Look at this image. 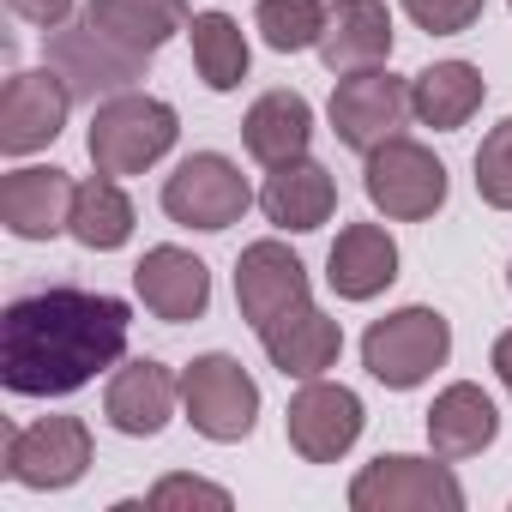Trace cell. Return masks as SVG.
I'll return each mask as SVG.
<instances>
[{"label":"cell","mask_w":512,"mask_h":512,"mask_svg":"<svg viewBox=\"0 0 512 512\" xmlns=\"http://www.w3.org/2000/svg\"><path fill=\"white\" fill-rule=\"evenodd\" d=\"M133 308L103 290L49 284L0 314V386L13 398H73L127 362Z\"/></svg>","instance_id":"6da1fadb"},{"label":"cell","mask_w":512,"mask_h":512,"mask_svg":"<svg viewBox=\"0 0 512 512\" xmlns=\"http://www.w3.org/2000/svg\"><path fill=\"white\" fill-rule=\"evenodd\" d=\"M181 139V115L175 103L151 97V91H121V97H103L91 109V133H85V151L103 175H145L157 169Z\"/></svg>","instance_id":"7a4b0ae2"},{"label":"cell","mask_w":512,"mask_h":512,"mask_svg":"<svg viewBox=\"0 0 512 512\" xmlns=\"http://www.w3.org/2000/svg\"><path fill=\"white\" fill-rule=\"evenodd\" d=\"M446 356H452V320L422 302L398 308L362 332V368L386 392H416L422 380H434V368H446Z\"/></svg>","instance_id":"3957f363"},{"label":"cell","mask_w":512,"mask_h":512,"mask_svg":"<svg viewBox=\"0 0 512 512\" xmlns=\"http://www.w3.org/2000/svg\"><path fill=\"white\" fill-rule=\"evenodd\" d=\"M43 61H49V67L67 79V91H73L79 103H91V109H97L103 97L133 91V85L145 79V67H151V55L115 43V37L97 31L85 13L67 19L61 31H43Z\"/></svg>","instance_id":"277c9868"},{"label":"cell","mask_w":512,"mask_h":512,"mask_svg":"<svg viewBox=\"0 0 512 512\" xmlns=\"http://www.w3.org/2000/svg\"><path fill=\"white\" fill-rule=\"evenodd\" d=\"M362 193L386 223H422L446 205V163L422 139L398 133L362 157Z\"/></svg>","instance_id":"5b68a950"},{"label":"cell","mask_w":512,"mask_h":512,"mask_svg":"<svg viewBox=\"0 0 512 512\" xmlns=\"http://www.w3.org/2000/svg\"><path fill=\"white\" fill-rule=\"evenodd\" d=\"M350 512H464V482L452 464L416 452H380L350 476Z\"/></svg>","instance_id":"8992f818"},{"label":"cell","mask_w":512,"mask_h":512,"mask_svg":"<svg viewBox=\"0 0 512 512\" xmlns=\"http://www.w3.org/2000/svg\"><path fill=\"white\" fill-rule=\"evenodd\" d=\"M181 410H187L193 434H205L217 446H235V440L253 434V422H260V380L223 350L193 356L181 368Z\"/></svg>","instance_id":"52a82bcc"},{"label":"cell","mask_w":512,"mask_h":512,"mask_svg":"<svg viewBox=\"0 0 512 512\" xmlns=\"http://www.w3.org/2000/svg\"><path fill=\"white\" fill-rule=\"evenodd\" d=\"M253 205V187L241 175V163H229L223 151H193L175 163V175L163 181V211L169 223L181 229H199V235H217L229 223H241Z\"/></svg>","instance_id":"ba28073f"},{"label":"cell","mask_w":512,"mask_h":512,"mask_svg":"<svg viewBox=\"0 0 512 512\" xmlns=\"http://www.w3.org/2000/svg\"><path fill=\"white\" fill-rule=\"evenodd\" d=\"M326 121L338 133V145L350 151H374L386 139L404 133L410 121V79H398L392 67H362V73H338L332 85V103H326Z\"/></svg>","instance_id":"9c48e42d"},{"label":"cell","mask_w":512,"mask_h":512,"mask_svg":"<svg viewBox=\"0 0 512 512\" xmlns=\"http://www.w3.org/2000/svg\"><path fill=\"white\" fill-rule=\"evenodd\" d=\"M85 470H91V428H85V416H43V422L7 434V482H19L31 494L73 488Z\"/></svg>","instance_id":"30bf717a"},{"label":"cell","mask_w":512,"mask_h":512,"mask_svg":"<svg viewBox=\"0 0 512 512\" xmlns=\"http://www.w3.org/2000/svg\"><path fill=\"white\" fill-rule=\"evenodd\" d=\"M362 428H368L362 398L344 380H326V374L320 380H302V392L284 410V434H290L296 458H308V464H338L362 440Z\"/></svg>","instance_id":"8fae6325"},{"label":"cell","mask_w":512,"mask_h":512,"mask_svg":"<svg viewBox=\"0 0 512 512\" xmlns=\"http://www.w3.org/2000/svg\"><path fill=\"white\" fill-rule=\"evenodd\" d=\"M73 103L79 97L67 91V79L49 61L13 73L7 91H0V151H7V157H31V151L55 145L67 115H73Z\"/></svg>","instance_id":"7c38bea8"},{"label":"cell","mask_w":512,"mask_h":512,"mask_svg":"<svg viewBox=\"0 0 512 512\" xmlns=\"http://www.w3.org/2000/svg\"><path fill=\"white\" fill-rule=\"evenodd\" d=\"M73 193L79 181L55 163H19L0 175V223L19 241H55L73 223Z\"/></svg>","instance_id":"4fadbf2b"},{"label":"cell","mask_w":512,"mask_h":512,"mask_svg":"<svg viewBox=\"0 0 512 512\" xmlns=\"http://www.w3.org/2000/svg\"><path fill=\"white\" fill-rule=\"evenodd\" d=\"M296 302H308V266L290 253V241H278V235L247 241L241 260H235V308H241V320L260 332L266 320H278Z\"/></svg>","instance_id":"5bb4252c"},{"label":"cell","mask_w":512,"mask_h":512,"mask_svg":"<svg viewBox=\"0 0 512 512\" xmlns=\"http://www.w3.org/2000/svg\"><path fill=\"white\" fill-rule=\"evenodd\" d=\"M175 410H181V374L163 368V362H151V356L121 362V368L109 374V386H103V416H109V428L127 434V440L163 434Z\"/></svg>","instance_id":"9a60e30c"},{"label":"cell","mask_w":512,"mask_h":512,"mask_svg":"<svg viewBox=\"0 0 512 512\" xmlns=\"http://www.w3.org/2000/svg\"><path fill=\"white\" fill-rule=\"evenodd\" d=\"M133 290H139V302H145L157 320L187 326V320H205V308H211V266L199 260V253L163 241V247H145V253H139Z\"/></svg>","instance_id":"2e32d148"},{"label":"cell","mask_w":512,"mask_h":512,"mask_svg":"<svg viewBox=\"0 0 512 512\" xmlns=\"http://www.w3.org/2000/svg\"><path fill=\"white\" fill-rule=\"evenodd\" d=\"M260 344H266V362L284 380H320L344 356V326L326 308H314V296H308V302L284 308L278 320H266L260 326Z\"/></svg>","instance_id":"e0dca14e"},{"label":"cell","mask_w":512,"mask_h":512,"mask_svg":"<svg viewBox=\"0 0 512 512\" xmlns=\"http://www.w3.org/2000/svg\"><path fill=\"white\" fill-rule=\"evenodd\" d=\"M326 284L338 302H374L398 284V241L386 223H344L326 253Z\"/></svg>","instance_id":"ac0fdd59"},{"label":"cell","mask_w":512,"mask_h":512,"mask_svg":"<svg viewBox=\"0 0 512 512\" xmlns=\"http://www.w3.org/2000/svg\"><path fill=\"white\" fill-rule=\"evenodd\" d=\"M260 211H266V223H278L284 235H314V229L332 223V211H338V181H332L326 163L296 157V163H284V169L266 175Z\"/></svg>","instance_id":"d6986e66"},{"label":"cell","mask_w":512,"mask_h":512,"mask_svg":"<svg viewBox=\"0 0 512 512\" xmlns=\"http://www.w3.org/2000/svg\"><path fill=\"white\" fill-rule=\"evenodd\" d=\"M392 43H398V31H392L386 0H332L320 61H326V73H362V67H386Z\"/></svg>","instance_id":"ffe728a7"},{"label":"cell","mask_w":512,"mask_h":512,"mask_svg":"<svg viewBox=\"0 0 512 512\" xmlns=\"http://www.w3.org/2000/svg\"><path fill=\"white\" fill-rule=\"evenodd\" d=\"M241 145H247L253 163H266V169H284V163L308 157V145H314V103L302 91L253 97V109L241 115Z\"/></svg>","instance_id":"44dd1931"},{"label":"cell","mask_w":512,"mask_h":512,"mask_svg":"<svg viewBox=\"0 0 512 512\" xmlns=\"http://www.w3.org/2000/svg\"><path fill=\"white\" fill-rule=\"evenodd\" d=\"M494 434H500V410H494V398L476 380H452L446 392H434V404H428V446L440 458H476V452L494 446Z\"/></svg>","instance_id":"7402d4cb"},{"label":"cell","mask_w":512,"mask_h":512,"mask_svg":"<svg viewBox=\"0 0 512 512\" xmlns=\"http://www.w3.org/2000/svg\"><path fill=\"white\" fill-rule=\"evenodd\" d=\"M482 97H488V79L470 61H434V67H422L410 79V115L422 127H434V133L470 127V115L482 109Z\"/></svg>","instance_id":"603a6c76"},{"label":"cell","mask_w":512,"mask_h":512,"mask_svg":"<svg viewBox=\"0 0 512 512\" xmlns=\"http://www.w3.org/2000/svg\"><path fill=\"white\" fill-rule=\"evenodd\" d=\"M85 19L97 31H109L115 43H127L139 55H157L169 37H181L193 25V7L187 0H91Z\"/></svg>","instance_id":"cb8c5ba5"},{"label":"cell","mask_w":512,"mask_h":512,"mask_svg":"<svg viewBox=\"0 0 512 512\" xmlns=\"http://www.w3.org/2000/svg\"><path fill=\"white\" fill-rule=\"evenodd\" d=\"M133 223H139V211H133L121 175H103V169H97L91 181H79V193H73V223H67V235H73L79 247L115 253V247L133 241Z\"/></svg>","instance_id":"d4e9b609"},{"label":"cell","mask_w":512,"mask_h":512,"mask_svg":"<svg viewBox=\"0 0 512 512\" xmlns=\"http://www.w3.org/2000/svg\"><path fill=\"white\" fill-rule=\"evenodd\" d=\"M187 37H193V67H199L205 91H241V79H247V67H253L247 31H241L229 13H193Z\"/></svg>","instance_id":"484cf974"},{"label":"cell","mask_w":512,"mask_h":512,"mask_svg":"<svg viewBox=\"0 0 512 512\" xmlns=\"http://www.w3.org/2000/svg\"><path fill=\"white\" fill-rule=\"evenodd\" d=\"M326 19H332L326 0H260V7H253V31L266 37V49H272V55L320 49Z\"/></svg>","instance_id":"4316f807"},{"label":"cell","mask_w":512,"mask_h":512,"mask_svg":"<svg viewBox=\"0 0 512 512\" xmlns=\"http://www.w3.org/2000/svg\"><path fill=\"white\" fill-rule=\"evenodd\" d=\"M476 193L494 211H512V115L500 127H488V139L476 145Z\"/></svg>","instance_id":"83f0119b"},{"label":"cell","mask_w":512,"mask_h":512,"mask_svg":"<svg viewBox=\"0 0 512 512\" xmlns=\"http://www.w3.org/2000/svg\"><path fill=\"white\" fill-rule=\"evenodd\" d=\"M398 7H404V19H410L416 31H428V37H464V31L482 19L488 0H398Z\"/></svg>","instance_id":"f1b7e54d"},{"label":"cell","mask_w":512,"mask_h":512,"mask_svg":"<svg viewBox=\"0 0 512 512\" xmlns=\"http://www.w3.org/2000/svg\"><path fill=\"white\" fill-rule=\"evenodd\" d=\"M145 506H157V512H175V506H211V512H229L235 494H229L223 482H205V476H163V482L145 494Z\"/></svg>","instance_id":"f546056e"},{"label":"cell","mask_w":512,"mask_h":512,"mask_svg":"<svg viewBox=\"0 0 512 512\" xmlns=\"http://www.w3.org/2000/svg\"><path fill=\"white\" fill-rule=\"evenodd\" d=\"M7 7H13L25 25H37V31H61V25L73 19V0H7Z\"/></svg>","instance_id":"4dcf8cb0"},{"label":"cell","mask_w":512,"mask_h":512,"mask_svg":"<svg viewBox=\"0 0 512 512\" xmlns=\"http://www.w3.org/2000/svg\"><path fill=\"white\" fill-rule=\"evenodd\" d=\"M488 368H494V380L512 392V332H500V338H494V350H488Z\"/></svg>","instance_id":"1f68e13d"},{"label":"cell","mask_w":512,"mask_h":512,"mask_svg":"<svg viewBox=\"0 0 512 512\" xmlns=\"http://www.w3.org/2000/svg\"><path fill=\"white\" fill-rule=\"evenodd\" d=\"M506 290H512V266H506Z\"/></svg>","instance_id":"d6a6232c"},{"label":"cell","mask_w":512,"mask_h":512,"mask_svg":"<svg viewBox=\"0 0 512 512\" xmlns=\"http://www.w3.org/2000/svg\"><path fill=\"white\" fill-rule=\"evenodd\" d=\"M506 7H512V0H506Z\"/></svg>","instance_id":"836d02e7"}]
</instances>
